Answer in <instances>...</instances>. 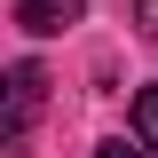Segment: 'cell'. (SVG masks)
Segmentation results:
<instances>
[{"label":"cell","mask_w":158,"mask_h":158,"mask_svg":"<svg viewBox=\"0 0 158 158\" xmlns=\"http://www.w3.org/2000/svg\"><path fill=\"white\" fill-rule=\"evenodd\" d=\"M87 16V0H16V24L32 40H56V32H71V24Z\"/></svg>","instance_id":"7a4b0ae2"},{"label":"cell","mask_w":158,"mask_h":158,"mask_svg":"<svg viewBox=\"0 0 158 158\" xmlns=\"http://www.w3.org/2000/svg\"><path fill=\"white\" fill-rule=\"evenodd\" d=\"M135 24H142V40H158V0H135Z\"/></svg>","instance_id":"5b68a950"},{"label":"cell","mask_w":158,"mask_h":158,"mask_svg":"<svg viewBox=\"0 0 158 158\" xmlns=\"http://www.w3.org/2000/svg\"><path fill=\"white\" fill-rule=\"evenodd\" d=\"M40 95H48V71L40 63H16L8 71V158H24V135L40 118Z\"/></svg>","instance_id":"6da1fadb"},{"label":"cell","mask_w":158,"mask_h":158,"mask_svg":"<svg viewBox=\"0 0 158 158\" xmlns=\"http://www.w3.org/2000/svg\"><path fill=\"white\" fill-rule=\"evenodd\" d=\"M95 158H158V150H150L142 135H135V142H127V135H111V142H95Z\"/></svg>","instance_id":"277c9868"},{"label":"cell","mask_w":158,"mask_h":158,"mask_svg":"<svg viewBox=\"0 0 158 158\" xmlns=\"http://www.w3.org/2000/svg\"><path fill=\"white\" fill-rule=\"evenodd\" d=\"M135 135H142V142L158 150V79H150V87L135 95Z\"/></svg>","instance_id":"3957f363"}]
</instances>
